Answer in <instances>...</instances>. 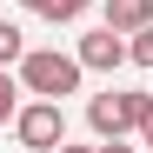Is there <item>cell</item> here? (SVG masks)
Masks as SVG:
<instances>
[{"label":"cell","instance_id":"13","mask_svg":"<svg viewBox=\"0 0 153 153\" xmlns=\"http://www.w3.org/2000/svg\"><path fill=\"white\" fill-rule=\"evenodd\" d=\"M20 7H40V0H20Z\"/></svg>","mask_w":153,"mask_h":153},{"label":"cell","instance_id":"10","mask_svg":"<svg viewBox=\"0 0 153 153\" xmlns=\"http://www.w3.org/2000/svg\"><path fill=\"white\" fill-rule=\"evenodd\" d=\"M100 153H140V146H126V140H100Z\"/></svg>","mask_w":153,"mask_h":153},{"label":"cell","instance_id":"7","mask_svg":"<svg viewBox=\"0 0 153 153\" xmlns=\"http://www.w3.org/2000/svg\"><path fill=\"white\" fill-rule=\"evenodd\" d=\"M20 60H27V33L13 20H0V67H20Z\"/></svg>","mask_w":153,"mask_h":153},{"label":"cell","instance_id":"2","mask_svg":"<svg viewBox=\"0 0 153 153\" xmlns=\"http://www.w3.org/2000/svg\"><path fill=\"white\" fill-rule=\"evenodd\" d=\"M13 140L27 146V153H53V146H67V107L33 93L27 107L13 113Z\"/></svg>","mask_w":153,"mask_h":153},{"label":"cell","instance_id":"9","mask_svg":"<svg viewBox=\"0 0 153 153\" xmlns=\"http://www.w3.org/2000/svg\"><path fill=\"white\" fill-rule=\"evenodd\" d=\"M126 53H133V67H146V73H153V27L126 33Z\"/></svg>","mask_w":153,"mask_h":153},{"label":"cell","instance_id":"3","mask_svg":"<svg viewBox=\"0 0 153 153\" xmlns=\"http://www.w3.org/2000/svg\"><path fill=\"white\" fill-rule=\"evenodd\" d=\"M73 53H80V67H87V73H120L126 60H133V53H126V33H120V27H107V20H100V27H87Z\"/></svg>","mask_w":153,"mask_h":153},{"label":"cell","instance_id":"11","mask_svg":"<svg viewBox=\"0 0 153 153\" xmlns=\"http://www.w3.org/2000/svg\"><path fill=\"white\" fill-rule=\"evenodd\" d=\"M140 146H153V113H146V126H140Z\"/></svg>","mask_w":153,"mask_h":153},{"label":"cell","instance_id":"6","mask_svg":"<svg viewBox=\"0 0 153 153\" xmlns=\"http://www.w3.org/2000/svg\"><path fill=\"white\" fill-rule=\"evenodd\" d=\"M20 93H27V87H20V73H13V67H0V126H13V113L27 107Z\"/></svg>","mask_w":153,"mask_h":153},{"label":"cell","instance_id":"12","mask_svg":"<svg viewBox=\"0 0 153 153\" xmlns=\"http://www.w3.org/2000/svg\"><path fill=\"white\" fill-rule=\"evenodd\" d=\"M53 153H100V146H73V140H67V146H53Z\"/></svg>","mask_w":153,"mask_h":153},{"label":"cell","instance_id":"1","mask_svg":"<svg viewBox=\"0 0 153 153\" xmlns=\"http://www.w3.org/2000/svg\"><path fill=\"white\" fill-rule=\"evenodd\" d=\"M13 73H20V87L40 93V100H67V93H80V80H87L80 53H60V47H27V60H20Z\"/></svg>","mask_w":153,"mask_h":153},{"label":"cell","instance_id":"5","mask_svg":"<svg viewBox=\"0 0 153 153\" xmlns=\"http://www.w3.org/2000/svg\"><path fill=\"white\" fill-rule=\"evenodd\" d=\"M100 13H107V27H120V33L153 27V0H100Z\"/></svg>","mask_w":153,"mask_h":153},{"label":"cell","instance_id":"4","mask_svg":"<svg viewBox=\"0 0 153 153\" xmlns=\"http://www.w3.org/2000/svg\"><path fill=\"white\" fill-rule=\"evenodd\" d=\"M87 126H93V140H126L133 133V126H126V107H120V87L87 100Z\"/></svg>","mask_w":153,"mask_h":153},{"label":"cell","instance_id":"8","mask_svg":"<svg viewBox=\"0 0 153 153\" xmlns=\"http://www.w3.org/2000/svg\"><path fill=\"white\" fill-rule=\"evenodd\" d=\"M87 7H93V0H40L33 13H40V20H53V27H67V20H80Z\"/></svg>","mask_w":153,"mask_h":153}]
</instances>
